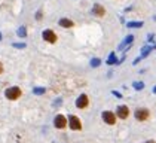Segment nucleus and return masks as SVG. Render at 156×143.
<instances>
[{
  "mask_svg": "<svg viewBox=\"0 0 156 143\" xmlns=\"http://www.w3.org/2000/svg\"><path fill=\"white\" fill-rule=\"evenodd\" d=\"M5 96H6L8 100L15 101V100H18V98L22 96V91H21L19 86H10V88H8V89L5 91Z\"/></svg>",
  "mask_w": 156,
  "mask_h": 143,
  "instance_id": "nucleus-1",
  "label": "nucleus"
},
{
  "mask_svg": "<svg viewBox=\"0 0 156 143\" xmlns=\"http://www.w3.org/2000/svg\"><path fill=\"white\" fill-rule=\"evenodd\" d=\"M67 122H69L67 125L70 127V130H73V131H80V130H82V121L77 118L76 115H70Z\"/></svg>",
  "mask_w": 156,
  "mask_h": 143,
  "instance_id": "nucleus-2",
  "label": "nucleus"
},
{
  "mask_svg": "<svg viewBox=\"0 0 156 143\" xmlns=\"http://www.w3.org/2000/svg\"><path fill=\"white\" fill-rule=\"evenodd\" d=\"M42 37H43V40L48 42V43H57V40H58V36H57V33L54 30H45L42 33Z\"/></svg>",
  "mask_w": 156,
  "mask_h": 143,
  "instance_id": "nucleus-3",
  "label": "nucleus"
},
{
  "mask_svg": "<svg viewBox=\"0 0 156 143\" xmlns=\"http://www.w3.org/2000/svg\"><path fill=\"white\" fill-rule=\"evenodd\" d=\"M149 116H150V112H149V109H146V107H140V109L135 110V119L140 121V122L147 121Z\"/></svg>",
  "mask_w": 156,
  "mask_h": 143,
  "instance_id": "nucleus-4",
  "label": "nucleus"
},
{
  "mask_svg": "<svg viewBox=\"0 0 156 143\" xmlns=\"http://www.w3.org/2000/svg\"><path fill=\"white\" fill-rule=\"evenodd\" d=\"M67 118L64 115H57L55 118H54V125H55V128H58V130H64L67 127Z\"/></svg>",
  "mask_w": 156,
  "mask_h": 143,
  "instance_id": "nucleus-5",
  "label": "nucleus"
},
{
  "mask_svg": "<svg viewBox=\"0 0 156 143\" xmlns=\"http://www.w3.org/2000/svg\"><path fill=\"white\" fill-rule=\"evenodd\" d=\"M88 105H89V97L86 94H80V97H77V100H76L77 109H86Z\"/></svg>",
  "mask_w": 156,
  "mask_h": 143,
  "instance_id": "nucleus-6",
  "label": "nucleus"
},
{
  "mask_svg": "<svg viewBox=\"0 0 156 143\" xmlns=\"http://www.w3.org/2000/svg\"><path fill=\"white\" fill-rule=\"evenodd\" d=\"M101 116H103V121L106 122V124H109V125H114L116 124V115L113 112L106 110V112H103Z\"/></svg>",
  "mask_w": 156,
  "mask_h": 143,
  "instance_id": "nucleus-7",
  "label": "nucleus"
},
{
  "mask_svg": "<svg viewBox=\"0 0 156 143\" xmlns=\"http://www.w3.org/2000/svg\"><path fill=\"white\" fill-rule=\"evenodd\" d=\"M129 116V109L128 106H119L118 112H116V118H121V119H126Z\"/></svg>",
  "mask_w": 156,
  "mask_h": 143,
  "instance_id": "nucleus-8",
  "label": "nucleus"
},
{
  "mask_svg": "<svg viewBox=\"0 0 156 143\" xmlns=\"http://www.w3.org/2000/svg\"><path fill=\"white\" fill-rule=\"evenodd\" d=\"M92 14L95 15V17H104L106 15V9H104V6H101L100 3H95L94 6H92Z\"/></svg>",
  "mask_w": 156,
  "mask_h": 143,
  "instance_id": "nucleus-9",
  "label": "nucleus"
},
{
  "mask_svg": "<svg viewBox=\"0 0 156 143\" xmlns=\"http://www.w3.org/2000/svg\"><path fill=\"white\" fill-rule=\"evenodd\" d=\"M60 25L62 29H71V27H74V22L71 20H67V18H61L60 20Z\"/></svg>",
  "mask_w": 156,
  "mask_h": 143,
  "instance_id": "nucleus-10",
  "label": "nucleus"
},
{
  "mask_svg": "<svg viewBox=\"0 0 156 143\" xmlns=\"http://www.w3.org/2000/svg\"><path fill=\"white\" fill-rule=\"evenodd\" d=\"M128 27H131V29H135V27H141V25H143V22L140 21V22H135V21H129L128 24Z\"/></svg>",
  "mask_w": 156,
  "mask_h": 143,
  "instance_id": "nucleus-11",
  "label": "nucleus"
},
{
  "mask_svg": "<svg viewBox=\"0 0 156 143\" xmlns=\"http://www.w3.org/2000/svg\"><path fill=\"white\" fill-rule=\"evenodd\" d=\"M132 40H134V36H128V37L125 39V42H123V43L121 45V49H123V48H125V45H128V43H131Z\"/></svg>",
  "mask_w": 156,
  "mask_h": 143,
  "instance_id": "nucleus-12",
  "label": "nucleus"
},
{
  "mask_svg": "<svg viewBox=\"0 0 156 143\" xmlns=\"http://www.w3.org/2000/svg\"><path fill=\"white\" fill-rule=\"evenodd\" d=\"M107 63H109V64H113V63H114V54H112V55H110V58H109V61H107Z\"/></svg>",
  "mask_w": 156,
  "mask_h": 143,
  "instance_id": "nucleus-13",
  "label": "nucleus"
},
{
  "mask_svg": "<svg viewBox=\"0 0 156 143\" xmlns=\"http://www.w3.org/2000/svg\"><path fill=\"white\" fill-rule=\"evenodd\" d=\"M36 20H39V21L42 20V10H39V12H37V15H36Z\"/></svg>",
  "mask_w": 156,
  "mask_h": 143,
  "instance_id": "nucleus-14",
  "label": "nucleus"
},
{
  "mask_svg": "<svg viewBox=\"0 0 156 143\" xmlns=\"http://www.w3.org/2000/svg\"><path fill=\"white\" fill-rule=\"evenodd\" d=\"M92 64H94V66H98V64H100V60H98V58H95V60H94V63H92Z\"/></svg>",
  "mask_w": 156,
  "mask_h": 143,
  "instance_id": "nucleus-15",
  "label": "nucleus"
},
{
  "mask_svg": "<svg viewBox=\"0 0 156 143\" xmlns=\"http://www.w3.org/2000/svg\"><path fill=\"white\" fill-rule=\"evenodd\" d=\"M3 70H5V69H3V64H2V61H0V75L3 73Z\"/></svg>",
  "mask_w": 156,
  "mask_h": 143,
  "instance_id": "nucleus-16",
  "label": "nucleus"
},
{
  "mask_svg": "<svg viewBox=\"0 0 156 143\" xmlns=\"http://www.w3.org/2000/svg\"><path fill=\"white\" fill-rule=\"evenodd\" d=\"M134 85H135V88H143V84H141V82H140V84L137 82V84H134Z\"/></svg>",
  "mask_w": 156,
  "mask_h": 143,
  "instance_id": "nucleus-17",
  "label": "nucleus"
},
{
  "mask_svg": "<svg viewBox=\"0 0 156 143\" xmlns=\"http://www.w3.org/2000/svg\"><path fill=\"white\" fill-rule=\"evenodd\" d=\"M146 143H156V142H155V140H147Z\"/></svg>",
  "mask_w": 156,
  "mask_h": 143,
  "instance_id": "nucleus-18",
  "label": "nucleus"
},
{
  "mask_svg": "<svg viewBox=\"0 0 156 143\" xmlns=\"http://www.w3.org/2000/svg\"><path fill=\"white\" fill-rule=\"evenodd\" d=\"M0 39H2V37H0Z\"/></svg>",
  "mask_w": 156,
  "mask_h": 143,
  "instance_id": "nucleus-19",
  "label": "nucleus"
}]
</instances>
